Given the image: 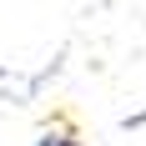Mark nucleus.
Segmentation results:
<instances>
[{
  "instance_id": "1",
  "label": "nucleus",
  "mask_w": 146,
  "mask_h": 146,
  "mask_svg": "<svg viewBox=\"0 0 146 146\" xmlns=\"http://www.w3.org/2000/svg\"><path fill=\"white\" fill-rule=\"evenodd\" d=\"M35 146H81V141H76V131L66 126V121H56V126H45V131H40Z\"/></svg>"
}]
</instances>
